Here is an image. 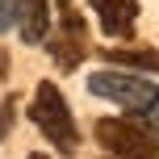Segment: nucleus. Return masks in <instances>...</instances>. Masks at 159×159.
<instances>
[{"mask_svg": "<svg viewBox=\"0 0 159 159\" xmlns=\"http://www.w3.org/2000/svg\"><path fill=\"white\" fill-rule=\"evenodd\" d=\"M88 92L101 96V101H113L130 113L134 121H143L147 130L159 138V84L147 75H134L126 67H105V71H92L88 75Z\"/></svg>", "mask_w": 159, "mask_h": 159, "instance_id": "obj_1", "label": "nucleus"}, {"mask_svg": "<svg viewBox=\"0 0 159 159\" xmlns=\"http://www.w3.org/2000/svg\"><path fill=\"white\" fill-rule=\"evenodd\" d=\"M30 121L42 130V138L46 143H55V151L71 155L80 147V130L71 121V109H67V96L59 92L50 80H42L38 92H34V105H30Z\"/></svg>", "mask_w": 159, "mask_h": 159, "instance_id": "obj_2", "label": "nucleus"}, {"mask_svg": "<svg viewBox=\"0 0 159 159\" xmlns=\"http://www.w3.org/2000/svg\"><path fill=\"white\" fill-rule=\"evenodd\" d=\"M92 134L113 159H159V138L130 113L126 117H96Z\"/></svg>", "mask_w": 159, "mask_h": 159, "instance_id": "obj_3", "label": "nucleus"}, {"mask_svg": "<svg viewBox=\"0 0 159 159\" xmlns=\"http://www.w3.org/2000/svg\"><path fill=\"white\" fill-rule=\"evenodd\" d=\"M46 50H50L59 71H75L84 63V55H88V25H84V17H80V8L71 0H59V25H55V34H46Z\"/></svg>", "mask_w": 159, "mask_h": 159, "instance_id": "obj_4", "label": "nucleus"}, {"mask_svg": "<svg viewBox=\"0 0 159 159\" xmlns=\"http://www.w3.org/2000/svg\"><path fill=\"white\" fill-rule=\"evenodd\" d=\"M96 25H101L109 38H134V25H138V0H88Z\"/></svg>", "mask_w": 159, "mask_h": 159, "instance_id": "obj_5", "label": "nucleus"}, {"mask_svg": "<svg viewBox=\"0 0 159 159\" xmlns=\"http://www.w3.org/2000/svg\"><path fill=\"white\" fill-rule=\"evenodd\" d=\"M13 21H17L21 42H30V46L46 42V34H50V0H13Z\"/></svg>", "mask_w": 159, "mask_h": 159, "instance_id": "obj_6", "label": "nucleus"}, {"mask_svg": "<svg viewBox=\"0 0 159 159\" xmlns=\"http://www.w3.org/2000/svg\"><path fill=\"white\" fill-rule=\"evenodd\" d=\"M101 59H105L109 67L159 75V50H155V46H109V50H101Z\"/></svg>", "mask_w": 159, "mask_h": 159, "instance_id": "obj_7", "label": "nucleus"}, {"mask_svg": "<svg viewBox=\"0 0 159 159\" xmlns=\"http://www.w3.org/2000/svg\"><path fill=\"white\" fill-rule=\"evenodd\" d=\"M13 117H17V96H8V101L0 105V143H4V134L13 130Z\"/></svg>", "mask_w": 159, "mask_h": 159, "instance_id": "obj_8", "label": "nucleus"}, {"mask_svg": "<svg viewBox=\"0 0 159 159\" xmlns=\"http://www.w3.org/2000/svg\"><path fill=\"white\" fill-rule=\"evenodd\" d=\"M13 25V0H0V34Z\"/></svg>", "mask_w": 159, "mask_h": 159, "instance_id": "obj_9", "label": "nucleus"}, {"mask_svg": "<svg viewBox=\"0 0 159 159\" xmlns=\"http://www.w3.org/2000/svg\"><path fill=\"white\" fill-rule=\"evenodd\" d=\"M8 71V59H4V50H0V75H4Z\"/></svg>", "mask_w": 159, "mask_h": 159, "instance_id": "obj_10", "label": "nucleus"}, {"mask_svg": "<svg viewBox=\"0 0 159 159\" xmlns=\"http://www.w3.org/2000/svg\"><path fill=\"white\" fill-rule=\"evenodd\" d=\"M30 159H50V155H42V151H34V155H30Z\"/></svg>", "mask_w": 159, "mask_h": 159, "instance_id": "obj_11", "label": "nucleus"}]
</instances>
